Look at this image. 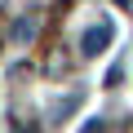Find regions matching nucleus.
<instances>
[{"instance_id":"1","label":"nucleus","mask_w":133,"mask_h":133,"mask_svg":"<svg viewBox=\"0 0 133 133\" xmlns=\"http://www.w3.org/2000/svg\"><path fill=\"white\" fill-rule=\"evenodd\" d=\"M107 44H111V22H98V27H89V31L80 36V53H84V58H98Z\"/></svg>"},{"instance_id":"2","label":"nucleus","mask_w":133,"mask_h":133,"mask_svg":"<svg viewBox=\"0 0 133 133\" xmlns=\"http://www.w3.org/2000/svg\"><path fill=\"white\" fill-rule=\"evenodd\" d=\"M31 31H36V22H31V18H22V22L14 27V36H18V40H31Z\"/></svg>"},{"instance_id":"3","label":"nucleus","mask_w":133,"mask_h":133,"mask_svg":"<svg viewBox=\"0 0 133 133\" xmlns=\"http://www.w3.org/2000/svg\"><path fill=\"white\" fill-rule=\"evenodd\" d=\"M84 133H102V120H89V124H84Z\"/></svg>"},{"instance_id":"4","label":"nucleus","mask_w":133,"mask_h":133,"mask_svg":"<svg viewBox=\"0 0 133 133\" xmlns=\"http://www.w3.org/2000/svg\"><path fill=\"white\" fill-rule=\"evenodd\" d=\"M120 5H129V0H120Z\"/></svg>"}]
</instances>
